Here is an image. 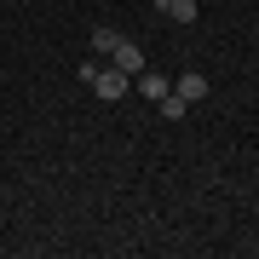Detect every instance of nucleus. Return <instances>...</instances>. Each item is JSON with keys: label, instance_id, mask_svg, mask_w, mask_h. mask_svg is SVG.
Masks as SVG:
<instances>
[{"label": "nucleus", "instance_id": "423d86ee", "mask_svg": "<svg viewBox=\"0 0 259 259\" xmlns=\"http://www.w3.org/2000/svg\"><path fill=\"white\" fill-rule=\"evenodd\" d=\"M115 40H121V29H110V23H98V29H93V52L110 58V52H115Z\"/></svg>", "mask_w": 259, "mask_h": 259}, {"label": "nucleus", "instance_id": "f03ea898", "mask_svg": "<svg viewBox=\"0 0 259 259\" xmlns=\"http://www.w3.org/2000/svg\"><path fill=\"white\" fill-rule=\"evenodd\" d=\"M110 64H115V69H127V75H144V52L133 47L127 35H121V40H115V52H110Z\"/></svg>", "mask_w": 259, "mask_h": 259}, {"label": "nucleus", "instance_id": "7ed1b4c3", "mask_svg": "<svg viewBox=\"0 0 259 259\" xmlns=\"http://www.w3.org/2000/svg\"><path fill=\"white\" fill-rule=\"evenodd\" d=\"M173 93L185 98V104H202V98H207V75H196V69H185V75H179V81H173Z\"/></svg>", "mask_w": 259, "mask_h": 259}, {"label": "nucleus", "instance_id": "20e7f679", "mask_svg": "<svg viewBox=\"0 0 259 259\" xmlns=\"http://www.w3.org/2000/svg\"><path fill=\"white\" fill-rule=\"evenodd\" d=\"M156 12H167L173 23H196V18H202V6H196V0H156Z\"/></svg>", "mask_w": 259, "mask_h": 259}, {"label": "nucleus", "instance_id": "39448f33", "mask_svg": "<svg viewBox=\"0 0 259 259\" xmlns=\"http://www.w3.org/2000/svg\"><path fill=\"white\" fill-rule=\"evenodd\" d=\"M139 93H144L150 104H161L167 93H173V81H167V75H156V69H144V75H139Z\"/></svg>", "mask_w": 259, "mask_h": 259}, {"label": "nucleus", "instance_id": "0eeeda50", "mask_svg": "<svg viewBox=\"0 0 259 259\" xmlns=\"http://www.w3.org/2000/svg\"><path fill=\"white\" fill-rule=\"evenodd\" d=\"M185 110H190V104L179 98V93H167V98H161V115H167V121H179V115H185Z\"/></svg>", "mask_w": 259, "mask_h": 259}, {"label": "nucleus", "instance_id": "f257e3e1", "mask_svg": "<svg viewBox=\"0 0 259 259\" xmlns=\"http://www.w3.org/2000/svg\"><path fill=\"white\" fill-rule=\"evenodd\" d=\"M81 81L93 87L104 104H115V98H127L133 75H127V69H115V64H93V58H87V64H81Z\"/></svg>", "mask_w": 259, "mask_h": 259}]
</instances>
